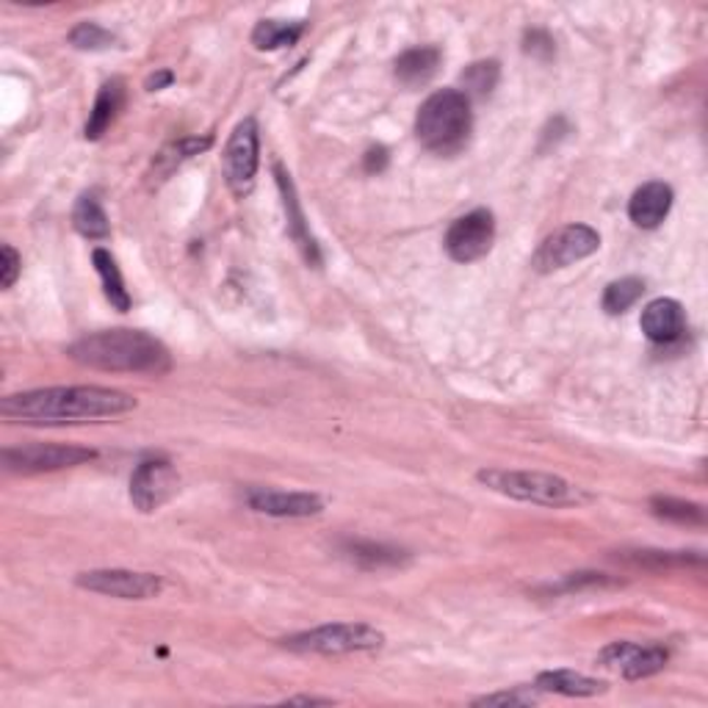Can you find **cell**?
Returning <instances> with one entry per match:
<instances>
[{
    "label": "cell",
    "instance_id": "obj_3",
    "mask_svg": "<svg viewBox=\"0 0 708 708\" xmlns=\"http://www.w3.org/2000/svg\"><path fill=\"white\" fill-rule=\"evenodd\" d=\"M473 130V111L470 100L459 89H440L429 94L416 116V136L429 153L454 155L459 153Z\"/></svg>",
    "mask_w": 708,
    "mask_h": 708
},
{
    "label": "cell",
    "instance_id": "obj_20",
    "mask_svg": "<svg viewBox=\"0 0 708 708\" xmlns=\"http://www.w3.org/2000/svg\"><path fill=\"white\" fill-rule=\"evenodd\" d=\"M92 263L100 275V282H103V293H105V300L111 302V307H116L119 313H128L130 311V293H128V288H125L123 271H119V266H116L114 255H111L109 250H103V246H98V250L92 252Z\"/></svg>",
    "mask_w": 708,
    "mask_h": 708
},
{
    "label": "cell",
    "instance_id": "obj_16",
    "mask_svg": "<svg viewBox=\"0 0 708 708\" xmlns=\"http://www.w3.org/2000/svg\"><path fill=\"white\" fill-rule=\"evenodd\" d=\"M672 208V189L661 180H650L634 191L629 202V216L642 230H654L667 219Z\"/></svg>",
    "mask_w": 708,
    "mask_h": 708
},
{
    "label": "cell",
    "instance_id": "obj_18",
    "mask_svg": "<svg viewBox=\"0 0 708 708\" xmlns=\"http://www.w3.org/2000/svg\"><path fill=\"white\" fill-rule=\"evenodd\" d=\"M123 103H125L123 80H109V84H103V89H100L98 100H94L92 105V114H89V119H86V130H84L86 139L98 141L100 136L114 125L116 114L123 111Z\"/></svg>",
    "mask_w": 708,
    "mask_h": 708
},
{
    "label": "cell",
    "instance_id": "obj_30",
    "mask_svg": "<svg viewBox=\"0 0 708 708\" xmlns=\"http://www.w3.org/2000/svg\"><path fill=\"white\" fill-rule=\"evenodd\" d=\"M0 257H3V266H0V286L12 288L17 282L20 269H23V261H20L17 250L9 244L0 246Z\"/></svg>",
    "mask_w": 708,
    "mask_h": 708
},
{
    "label": "cell",
    "instance_id": "obj_15",
    "mask_svg": "<svg viewBox=\"0 0 708 708\" xmlns=\"http://www.w3.org/2000/svg\"><path fill=\"white\" fill-rule=\"evenodd\" d=\"M275 177H277V189H280V197H282V208H286V216H288V232H291V239L296 241V246L302 250L305 261L311 263V266H318V263H321V255H318L316 239L307 232L305 214H302V205L300 200H296V189H293L291 175L277 164Z\"/></svg>",
    "mask_w": 708,
    "mask_h": 708
},
{
    "label": "cell",
    "instance_id": "obj_7",
    "mask_svg": "<svg viewBox=\"0 0 708 708\" xmlns=\"http://www.w3.org/2000/svg\"><path fill=\"white\" fill-rule=\"evenodd\" d=\"M261 136H257V123L252 116L241 119L236 130L227 139L225 153H222V172L236 197H246L255 186L257 164H261Z\"/></svg>",
    "mask_w": 708,
    "mask_h": 708
},
{
    "label": "cell",
    "instance_id": "obj_8",
    "mask_svg": "<svg viewBox=\"0 0 708 708\" xmlns=\"http://www.w3.org/2000/svg\"><path fill=\"white\" fill-rule=\"evenodd\" d=\"M98 459L94 448L64 446V443H28V446L3 448V465L12 473H50V470L75 468V465L92 463Z\"/></svg>",
    "mask_w": 708,
    "mask_h": 708
},
{
    "label": "cell",
    "instance_id": "obj_11",
    "mask_svg": "<svg viewBox=\"0 0 708 708\" xmlns=\"http://www.w3.org/2000/svg\"><path fill=\"white\" fill-rule=\"evenodd\" d=\"M180 477L169 459H141L130 477V501L139 513H155L177 493Z\"/></svg>",
    "mask_w": 708,
    "mask_h": 708
},
{
    "label": "cell",
    "instance_id": "obj_10",
    "mask_svg": "<svg viewBox=\"0 0 708 708\" xmlns=\"http://www.w3.org/2000/svg\"><path fill=\"white\" fill-rule=\"evenodd\" d=\"M495 219L488 208H477L454 219L446 232V252L457 263H473L493 250Z\"/></svg>",
    "mask_w": 708,
    "mask_h": 708
},
{
    "label": "cell",
    "instance_id": "obj_13",
    "mask_svg": "<svg viewBox=\"0 0 708 708\" xmlns=\"http://www.w3.org/2000/svg\"><path fill=\"white\" fill-rule=\"evenodd\" d=\"M244 501L250 509L271 518H311L324 509V501L316 493H288L271 488H250Z\"/></svg>",
    "mask_w": 708,
    "mask_h": 708
},
{
    "label": "cell",
    "instance_id": "obj_27",
    "mask_svg": "<svg viewBox=\"0 0 708 708\" xmlns=\"http://www.w3.org/2000/svg\"><path fill=\"white\" fill-rule=\"evenodd\" d=\"M346 554L352 556L354 562L366 565V568H396V565L404 562V551L374 543H349Z\"/></svg>",
    "mask_w": 708,
    "mask_h": 708
},
{
    "label": "cell",
    "instance_id": "obj_22",
    "mask_svg": "<svg viewBox=\"0 0 708 708\" xmlns=\"http://www.w3.org/2000/svg\"><path fill=\"white\" fill-rule=\"evenodd\" d=\"M305 31V23H282V20H263L252 31V45L257 50L291 48Z\"/></svg>",
    "mask_w": 708,
    "mask_h": 708
},
{
    "label": "cell",
    "instance_id": "obj_33",
    "mask_svg": "<svg viewBox=\"0 0 708 708\" xmlns=\"http://www.w3.org/2000/svg\"><path fill=\"white\" fill-rule=\"evenodd\" d=\"M172 84V73L169 69H161L159 75H150L147 78V92H159V89H164V86Z\"/></svg>",
    "mask_w": 708,
    "mask_h": 708
},
{
    "label": "cell",
    "instance_id": "obj_32",
    "mask_svg": "<svg viewBox=\"0 0 708 708\" xmlns=\"http://www.w3.org/2000/svg\"><path fill=\"white\" fill-rule=\"evenodd\" d=\"M388 166V150L385 147H374L366 153V172H382Z\"/></svg>",
    "mask_w": 708,
    "mask_h": 708
},
{
    "label": "cell",
    "instance_id": "obj_25",
    "mask_svg": "<svg viewBox=\"0 0 708 708\" xmlns=\"http://www.w3.org/2000/svg\"><path fill=\"white\" fill-rule=\"evenodd\" d=\"M211 144H214V139H211V136H205V139H200V136H186V139H180V141H172L169 147H164V150L159 153L155 166H159V172L169 175L177 164H184V161L205 153Z\"/></svg>",
    "mask_w": 708,
    "mask_h": 708
},
{
    "label": "cell",
    "instance_id": "obj_28",
    "mask_svg": "<svg viewBox=\"0 0 708 708\" xmlns=\"http://www.w3.org/2000/svg\"><path fill=\"white\" fill-rule=\"evenodd\" d=\"M116 37L111 31H105L103 25L98 23H78L69 31V45L78 50H109L114 48Z\"/></svg>",
    "mask_w": 708,
    "mask_h": 708
},
{
    "label": "cell",
    "instance_id": "obj_31",
    "mask_svg": "<svg viewBox=\"0 0 708 708\" xmlns=\"http://www.w3.org/2000/svg\"><path fill=\"white\" fill-rule=\"evenodd\" d=\"M523 50L529 55H538V59H548V55H554V39L540 28H534V31H526Z\"/></svg>",
    "mask_w": 708,
    "mask_h": 708
},
{
    "label": "cell",
    "instance_id": "obj_2",
    "mask_svg": "<svg viewBox=\"0 0 708 708\" xmlns=\"http://www.w3.org/2000/svg\"><path fill=\"white\" fill-rule=\"evenodd\" d=\"M75 363L94 371L125 374H166L172 368V354L159 338L141 330H103L84 336L67 349Z\"/></svg>",
    "mask_w": 708,
    "mask_h": 708
},
{
    "label": "cell",
    "instance_id": "obj_24",
    "mask_svg": "<svg viewBox=\"0 0 708 708\" xmlns=\"http://www.w3.org/2000/svg\"><path fill=\"white\" fill-rule=\"evenodd\" d=\"M642 293H645V282L640 277H623V280L609 282L604 291V311L609 316H620L642 300Z\"/></svg>",
    "mask_w": 708,
    "mask_h": 708
},
{
    "label": "cell",
    "instance_id": "obj_34",
    "mask_svg": "<svg viewBox=\"0 0 708 708\" xmlns=\"http://www.w3.org/2000/svg\"><path fill=\"white\" fill-rule=\"evenodd\" d=\"M291 706H296V703H300V706H330V697H307V695H302V697H291Z\"/></svg>",
    "mask_w": 708,
    "mask_h": 708
},
{
    "label": "cell",
    "instance_id": "obj_26",
    "mask_svg": "<svg viewBox=\"0 0 708 708\" xmlns=\"http://www.w3.org/2000/svg\"><path fill=\"white\" fill-rule=\"evenodd\" d=\"M650 509H654L656 518L672 520V523H686V526H703L706 523V513H703L700 504H692V501L681 498H654L650 501Z\"/></svg>",
    "mask_w": 708,
    "mask_h": 708
},
{
    "label": "cell",
    "instance_id": "obj_4",
    "mask_svg": "<svg viewBox=\"0 0 708 708\" xmlns=\"http://www.w3.org/2000/svg\"><path fill=\"white\" fill-rule=\"evenodd\" d=\"M479 484L498 495H507L523 504H538V507H581L593 495L584 493L579 484L568 482L554 473L543 470H515V468H484L477 473Z\"/></svg>",
    "mask_w": 708,
    "mask_h": 708
},
{
    "label": "cell",
    "instance_id": "obj_1",
    "mask_svg": "<svg viewBox=\"0 0 708 708\" xmlns=\"http://www.w3.org/2000/svg\"><path fill=\"white\" fill-rule=\"evenodd\" d=\"M136 409L130 393L98 385L39 388V391L12 393L0 402V416L17 423H84L100 418H119Z\"/></svg>",
    "mask_w": 708,
    "mask_h": 708
},
{
    "label": "cell",
    "instance_id": "obj_6",
    "mask_svg": "<svg viewBox=\"0 0 708 708\" xmlns=\"http://www.w3.org/2000/svg\"><path fill=\"white\" fill-rule=\"evenodd\" d=\"M598 246L600 236L598 230H593L590 225L559 227V230L551 232L548 239L538 246V252L531 257V266H534V271H540V275L568 269L573 263L595 255Z\"/></svg>",
    "mask_w": 708,
    "mask_h": 708
},
{
    "label": "cell",
    "instance_id": "obj_5",
    "mask_svg": "<svg viewBox=\"0 0 708 708\" xmlns=\"http://www.w3.org/2000/svg\"><path fill=\"white\" fill-rule=\"evenodd\" d=\"M282 645L293 654L313 656H346L379 650L385 645V634L368 623H327L318 629L302 631L282 640Z\"/></svg>",
    "mask_w": 708,
    "mask_h": 708
},
{
    "label": "cell",
    "instance_id": "obj_17",
    "mask_svg": "<svg viewBox=\"0 0 708 708\" xmlns=\"http://www.w3.org/2000/svg\"><path fill=\"white\" fill-rule=\"evenodd\" d=\"M393 67H396L393 73H396V78L402 80L404 86L416 89V86L429 84V80L434 78V73H438L440 67V50L432 48V45L409 48L399 55Z\"/></svg>",
    "mask_w": 708,
    "mask_h": 708
},
{
    "label": "cell",
    "instance_id": "obj_9",
    "mask_svg": "<svg viewBox=\"0 0 708 708\" xmlns=\"http://www.w3.org/2000/svg\"><path fill=\"white\" fill-rule=\"evenodd\" d=\"M75 584L89 593L119 600H150L164 593L161 576L136 573V570H89V573H80Z\"/></svg>",
    "mask_w": 708,
    "mask_h": 708
},
{
    "label": "cell",
    "instance_id": "obj_12",
    "mask_svg": "<svg viewBox=\"0 0 708 708\" xmlns=\"http://www.w3.org/2000/svg\"><path fill=\"white\" fill-rule=\"evenodd\" d=\"M667 654L661 645H636V642H611L598 654L600 667L623 672L629 681H640V678H650L667 667Z\"/></svg>",
    "mask_w": 708,
    "mask_h": 708
},
{
    "label": "cell",
    "instance_id": "obj_23",
    "mask_svg": "<svg viewBox=\"0 0 708 708\" xmlns=\"http://www.w3.org/2000/svg\"><path fill=\"white\" fill-rule=\"evenodd\" d=\"M498 78H501V67L498 62H473L470 67L463 69V75H459V84H463V89L459 92L465 94L468 100H484L493 94V89L498 86Z\"/></svg>",
    "mask_w": 708,
    "mask_h": 708
},
{
    "label": "cell",
    "instance_id": "obj_29",
    "mask_svg": "<svg viewBox=\"0 0 708 708\" xmlns=\"http://www.w3.org/2000/svg\"><path fill=\"white\" fill-rule=\"evenodd\" d=\"M540 700L538 692L526 690V686H518V690L509 692H495V695H484L473 700V706H534Z\"/></svg>",
    "mask_w": 708,
    "mask_h": 708
},
{
    "label": "cell",
    "instance_id": "obj_14",
    "mask_svg": "<svg viewBox=\"0 0 708 708\" xmlns=\"http://www.w3.org/2000/svg\"><path fill=\"white\" fill-rule=\"evenodd\" d=\"M642 332L654 343H675L686 332L684 305L675 300H654L642 311Z\"/></svg>",
    "mask_w": 708,
    "mask_h": 708
},
{
    "label": "cell",
    "instance_id": "obj_21",
    "mask_svg": "<svg viewBox=\"0 0 708 708\" xmlns=\"http://www.w3.org/2000/svg\"><path fill=\"white\" fill-rule=\"evenodd\" d=\"M73 227L80 232V236H84V239H89V241L109 239V232H111L109 216H105V211H103V205L98 202V197L84 194L78 202H75Z\"/></svg>",
    "mask_w": 708,
    "mask_h": 708
},
{
    "label": "cell",
    "instance_id": "obj_19",
    "mask_svg": "<svg viewBox=\"0 0 708 708\" xmlns=\"http://www.w3.org/2000/svg\"><path fill=\"white\" fill-rule=\"evenodd\" d=\"M534 686H538L540 692H551V695H565V697H595L606 692L604 681H595V678L581 675V672H573V670L540 672L538 684Z\"/></svg>",
    "mask_w": 708,
    "mask_h": 708
}]
</instances>
